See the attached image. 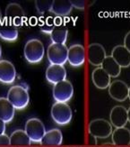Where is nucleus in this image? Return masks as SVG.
Instances as JSON below:
<instances>
[{
    "label": "nucleus",
    "mask_w": 130,
    "mask_h": 147,
    "mask_svg": "<svg viewBox=\"0 0 130 147\" xmlns=\"http://www.w3.org/2000/svg\"><path fill=\"white\" fill-rule=\"evenodd\" d=\"M109 120L111 125L115 126V128L125 127L127 120V109L123 106H115L112 107L109 114Z\"/></svg>",
    "instance_id": "obj_11"
},
{
    "label": "nucleus",
    "mask_w": 130,
    "mask_h": 147,
    "mask_svg": "<svg viewBox=\"0 0 130 147\" xmlns=\"http://www.w3.org/2000/svg\"><path fill=\"white\" fill-rule=\"evenodd\" d=\"M67 78V71L62 65L50 64L46 71V79L51 84H57Z\"/></svg>",
    "instance_id": "obj_15"
},
{
    "label": "nucleus",
    "mask_w": 130,
    "mask_h": 147,
    "mask_svg": "<svg viewBox=\"0 0 130 147\" xmlns=\"http://www.w3.org/2000/svg\"><path fill=\"white\" fill-rule=\"evenodd\" d=\"M101 67L110 76V78H111V77L117 78V77H119L120 75L121 68L118 63L115 61V60L112 58L111 55L106 56V58L104 59Z\"/></svg>",
    "instance_id": "obj_22"
},
{
    "label": "nucleus",
    "mask_w": 130,
    "mask_h": 147,
    "mask_svg": "<svg viewBox=\"0 0 130 147\" xmlns=\"http://www.w3.org/2000/svg\"><path fill=\"white\" fill-rule=\"evenodd\" d=\"M23 53L26 61L31 64H36L42 61L45 49L41 41L38 39H31L29 40L25 43Z\"/></svg>",
    "instance_id": "obj_2"
},
{
    "label": "nucleus",
    "mask_w": 130,
    "mask_h": 147,
    "mask_svg": "<svg viewBox=\"0 0 130 147\" xmlns=\"http://www.w3.org/2000/svg\"><path fill=\"white\" fill-rule=\"evenodd\" d=\"M85 60V50L81 44H74L68 48L67 61L73 67H80Z\"/></svg>",
    "instance_id": "obj_10"
},
{
    "label": "nucleus",
    "mask_w": 130,
    "mask_h": 147,
    "mask_svg": "<svg viewBox=\"0 0 130 147\" xmlns=\"http://www.w3.org/2000/svg\"><path fill=\"white\" fill-rule=\"evenodd\" d=\"M51 117L54 122L59 125H66L71 122L73 112L67 103L56 102L51 107Z\"/></svg>",
    "instance_id": "obj_3"
},
{
    "label": "nucleus",
    "mask_w": 130,
    "mask_h": 147,
    "mask_svg": "<svg viewBox=\"0 0 130 147\" xmlns=\"http://www.w3.org/2000/svg\"><path fill=\"white\" fill-rule=\"evenodd\" d=\"M67 52L68 48L66 44L52 42L47 50L48 60L50 64L64 66L65 63L67 61Z\"/></svg>",
    "instance_id": "obj_4"
},
{
    "label": "nucleus",
    "mask_w": 130,
    "mask_h": 147,
    "mask_svg": "<svg viewBox=\"0 0 130 147\" xmlns=\"http://www.w3.org/2000/svg\"><path fill=\"white\" fill-rule=\"evenodd\" d=\"M63 143V136L59 129H51L46 131L42 137L41 144L43 145H61Z\"/></svg>",
    "instance_id": "obj_20"
},
{
    "label": "nucleus",
    "mask_w": 130,
    "mask_h": 147,
    "mask_svg": "<svg viewBox=\"0 0 130 147\" xmlns=\"http://www.w3.org/2000/svg\"><path fill=\"white\" fill-rule=\"evenodd\" d=\"M124 46L126 47L127 50H128L130 52V31L125 35L124 38Z\"/></svg>",
    "instance_id": "obj_29"
},
{
    "label": "nucleus",
    "mask_w": 130,
    "mask_h": 147,
    "mask_svg": "<svg viewBox=\"0 0 130 147\" xmlns=\"http://www.w3.org/2000/svg\"><path fill=\"white\" fill-rule=\"evenodd\" d=\"M7 98L15 109L22 110L29 105L30 96L27 87L15 85L10 88L7 92Z\"/></svg>",
    "instance_id": "obj_1"
},
{
    "label": "nucleus",
    "mask_w": 130,
    "mask_h": 147,
    "mask_svg": "<svg viewBox=\"0 0 130 147\" xmlns=\"http://www.w3.org/2000/svg\"><path fill=\"white\" fill-rule=\"evenodd\" d=\"M127 120L129 121V123H130V107L127 109Z\"/></svg>",
    "instance_id": "obj_31"
},
{
    "label": "nucleus",
    "mask_w": 130,
    "mask_h": 147,
    "mask_svg": "<svg viewBox=\"0 0 130 147\" xmlns=\"http://www.w3.org/2000/svg\"><path fill=\"white\" fill-rule=\"evenodd\" d=\"M5 123L2 119H0V136L5 134Z\"/></svg>",
    "instance_id": "obj_30"
},
{
    "label": "nucleus",
    "mask_w": 130,
    "mask_h": 147,
    "mask_svg": "<svg viewBox=\"0 0 130 147\" xmlns=\"http://www.w3.org/2000/svg\"><path fill=\"white\" fill-rule=\"evenodd\" d=\"M24 131L28 135L31 141L33 143H41L42 137L46 133L43 123L39 118H31L27 120Z\"/></svg>",
    "instance_id": "obj_7"
},
{
    "label": "nucleus",
    "mask_w": 130,
    "mask_h": 147,
    "mask_svg": "<svg viewBox=\"0 0 130 147\" xmlns=\"http://www.w3.org/2000/svg\"><path fill=\"white\" fill-rule=\"evenodd\" d=\"M31 144V139L23 130H15L10 136V144L12 145H30Z\"/></svg>",
    "instance_id": "obj_24"
},
{
    "label": "nucleus",
    "mask_w": 130,
    "mask_h": 147,
    "mask_svg": "<svg viewBox=\"0 0 130 147\" xmlns=\"http://www.w3.org/2000/svg\"><path fill=\"white\" fill-rule=\"evenodd\" d=\"M10 144V137L3 134V135L0 136V145H9Z\"/></svg>",
    "instance_id": "obj_28"
},
{
    "label": "nucleus",
    "mask_w": 130,
    "mask_h": 147,
    "mask_svg": "<svg viewBox=\"0 0 130 147\" xmlns=\"http://www.w3.org/2000/svg\"><path fill=\"white\" fill-rule=\"evenodd\" d=\"M16 79L15 65L9 61H0V82L4 84H12Z\"/></svg>",
    "instance_id": "obj_13"
},
{
    "label": "nucleus",
    "mask_w": 130,
    "mask_h": 147,
    "mask_svg": "<svg viewBox=\"0 0 130 147\" xmlns=\"http://www.w3.org/2000/svg\"><path fill=\"white\" fill-rule=\"evenodd\" d=\"M15 114V108L6 98H0V119L5 123H9L13 120Z\"/></svg>",
    "instance_id": "obj_18"
},
{
    "label": "nucleus",
    "mask_w": 130,
    "mask_h": 147,
    "mask_svg": "<svg viewBox=\"0 0 130 147\" xmlns=\"http://www.w3.org/2000/svg\"><path fill=\"white\" fill-rule=\"evenodd\" d=\"M106 51L100 43H92L88 47V61L93 66H101L106 58Z\"/></svg>",
    "instance_id": "obj_12"
},
{
    "label": "nucleus",
    "mask_w": 130,
    "mask_h": 147,
    "mask_svg": "<svg viewBox=\"0 0 130 147\" xmlns=\"http://www.w3.org/2000/svg\"><path fill=\"white\" fill-rule=\"evenodd\" d=\"M111 57L120 68H127L130 66V52L124 45L115 46L112 49Z\"/></svg>",
    "instance_id": "obj_16"
},
{
    "label": "nucleus",
    "mask_w": 130,
    "mask_h": 147,
    "mask_svg": "<svg viewBox=\"0 0 130 147\" xmlns=\"http://www.w3.org/2000/svg\"><path fill=\"white\" fill-rule=\"evenodd\" d=\"M89 133L94 139L108 138L112 134V125L106 119L97 118L90 122Z\"/></svg>",
    "instance_id": "obj_5"
},
{
    "label": "nucleus",
    "mask_w": 130,
    "mask_h": 147,
    "mask_svg": "<svg viewBox=\"0 0 130 147\" xmlns=\"http://www.w3.org/2000/svg\"><path fill=\"white\" fill-rule=\"evenodd\" d=\"M1 55H2V48H1V44H0V58H1Z\"/></svg>",
    "instance_id": "obj_32"
},
{
    "label": "nucleus",
    "mask_w": 130,
    "mask_h": 147,
    "mask_svg": "<svg viewBox=\"0 0 130 147\" xmlns=\"http://www.w3.org/2000/svg\"><path fill=\"white\" fill-rule=\"evenodd\" d=\"M68 36V31L67 28L65 25L59 24L56 25L53 31L50 34V38L53 43H60V44H66Z\"/></svg>",
    "instance_id": "obj_23"
},
{
    "label": "nucleus",
    "mask_w": 130,
    "mask_h": 147,
    "mask_svg": "<svg viewBox=\"0 0 130 147\" xmlns=\"http://www.w3.org/2000/svg\"><path fill=\"white\" fill-rule=\"evenodd\" d=\"M52 3H53V1H50V0H36L35 6L37 11L42 15L46 12L50 11Z\"/></svg>",
    "instance_id": "obj_25"
},
{
    "label": "nucleus",
    "mask_w": 130,
    "mask_h": 147,
    "mask_svg": "<svg viewBox=\"0 0 130 147\" xmlns=\"http://www.w3.org/2000/svg\"><path fill=\"white\" fill-rule=\"evenodd\" d=\"M128 98H129V100H130V87H129V88H128Z\"/></svg>",
    "instance_id": "obj_33"
},
{
    "label": "nucleus",
    "mask_w": 130,
    "mask_h": 147,
    "mask_svg": "<svg viewBox=\"0 0 130 147\" xmlns=\"http://www.w3.org/2000/svg\"><path fill=\"white\" fill-rule=\"evenodd\" d=\"M25 13L22 6L17 3H11L5 8V18L15 26H20L23 23Z\"/></svg>",
    "instance_id": "obj_8"
},
{
    "label": "nucleus",
    "mask_w": 130,
    "mask_h": 147,
    "mask_svg": "<svg viewBox=\"0 0 130 147\" xmlns=\"http://www.w3.org/2000/svg\"><path fill=\"white\" fill-rule=\"evenodd\" d=\"M0 38L7 42H15L18 38L17 27L5 18L0 21Z\"/></svg>",
    "instance_id": "obj_14"
},
{
    "label": "nucleus",
    "mask_w": 130,
    "mask_h": 147,
    "mask_svg": "<svg viewBox=\"0 0 130 147\" xmlns=\"http://www.w3.org/2000/svg\"><path fill=\"white\" fill-rule=\"evenodd\" d=\"M56 26V24L54 21H52L50 20L49 21V20L45 23L43 25H41V30L42 33H45V34H51V32L53 31V29L55 28Z\"/></svg>",
    "instance_id": "obj_26"
},
{
    "label": "nucleus",
    "mask_w": 130,
    "mask_h": 147,
    "mask_svg": "<svg viewBox=\"0 0 130 147\" xmlns=\"http://www.w3.org/2000/svg\"><path fill=\"white\" fill-rule=\"evenodd\" d=\"M74 95V87L70 81L65 80L57 83L53 88V98L56 102L67 103Z\"/></svg>",
    "instance_id": "obj_6"
},
{
    "label": "nucleus",
    "mask_w": 130,
    "mask_h": 147,
    "mask_svg": "<svg viewBox=\"0 0 130 147\" xmlns=\"http://www.w3.org/2000/svg\"><path fill=\"white\" fill-rule=\"evenodd\" d=\"M128 88L126 82L119 80H114L109 86V94L116 101L122 102L128 98Z\"/></svg>",
    "instance_id": "obj_9"
},
{
    "label": "nucleus",
    "mask_w": 130,
    "mask_h": 147,
    "mask_svg": "<svg viewBox=\"0 0 130 147\" xmlns=\"http://www.w3.org/2000/svg\"><path fill=\"white\" fill-rule=\"evenodd\" d=\"M110 76L101 67L96 68L92 73V80L96 88L100 89L108 88L110 85Z\"/></svg>",
    "instance_id": "obj_17"
},
{
    "label": "nucleus",
    "mask_w": 130,
    "mask_h": 147,
    "mask_svg": "<svg viewBox=\"0 0 130 147\" xmlns=\"http://www.w3.org/2000/svg\"><path fill=\"white\" fill-rule=\"evenodd\" d=\"M72 8L70 0H54L50 12L57 16H67L71 13Z\"/></svg>",
    "instance_id": "obj_19"
},
{
    "label": "nucleus",
    "mask_w": 130,
    "mask_h": 147,
    "mask_svg": "<svg viewBox=\"0 0 130 147\" xmlns=\"http://www.w3.org/2000/svg\"><path fill=\"white\" fill-rule=\"evenodd\" d=\"M70 3L73 7L80 10H83L85 7V1L83 0H70Z\"/></svg>",
    "instance_id": "obj_27"
},
{
    "label": "nucleus",
    "mask_w": 130,
    "mask_h": 147,
    "mask_svg": "<svg viewBox=\"0 0 130 147\" xmlns=\"http://www.w3.org/2000/svg\"><path fill=\"white\" fill-rule=\"evenodd\" d=\"M112 143L115 145H130V130L119 127L112 131Z\"/></svg>",
    "instance_id": "obj_21"
},
{
    "label": "nucleus",
    "mask_w": 130,
    "mask_h": 147,
    "mask_svg": "<svg viewBox=\"0 0 130 147\" xmlns=\"http://www.w3.org/2000/svg\"><path fill=\"white\" fill-rule=\"evenodd\" d=\"M2 20V14H1V10H0V21Z\"/></svg>",
    "instance_id": "obj_34"
}]
</instances>
